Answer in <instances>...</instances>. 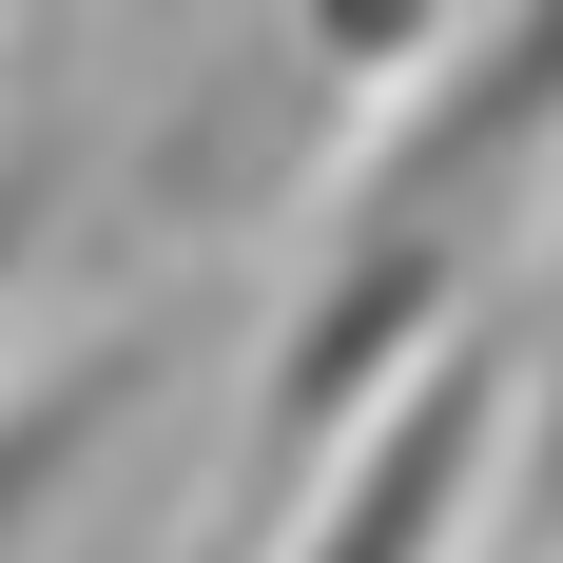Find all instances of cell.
Returning a JSON list of instances; mask_svg holds the SVG:
<instances>
[]
</instances>
